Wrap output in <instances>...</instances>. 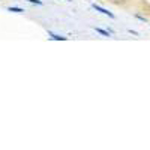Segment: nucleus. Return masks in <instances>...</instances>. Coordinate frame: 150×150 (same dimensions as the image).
Masks as SVG:
<instances>
[{"label": "nucleus", "instance_id": "1", "mask_svg": "<svg viewBox=\"0 0 150 150\" xmlns=\"http://www.w3.org/2000/svg\"><path fill=\"white\" fill-rule=\"evenodd\" d=\"M92 8H93L95 11H98V12H101V14H104V15H108L110 18H116V15L112 14V12H110L108 9H105V8H102V6H99V5H96V3H93Z\"/></svg>", "mask_w": 150, "mask_h": 150}, {"label": "nucleus", "instance_id": "2", "mask_svg": "<svg viewBox=\"0 0 150 150\" xmlns=\"http://www.w3.org/2000/svg\"><path fill=\"white\" fill-rule=\"evenodd\" d=\"M50 38L54 41H66L68 39L66 36H60V35H56V33H51V32H50Z\"/></svg>", "mask_w": 150, "mask_h": 150}, {"label": "nucleus", "instance_id": "3", "mask_svg": "<svg viewBox=\"0 0 150 150\" xmlns=\"http://www.w3.org/2000/svg\"><path fill=\"white\" fill-rule=\"evenodd\" d=\"M8 11H9V12H17V14H23V12H24V9L17 8V6H9V8H8Z\"/></svg>", "mask_w": 150, "mask_h": 150}, {"label": "nucleus", "instance_id": "4", "mask_svg": "<svg viewBox=\"0 0 150 150\" xmlns=\"http://www.w3.org/2000/svg\"><path fill=\"white\" fill-rule=\"evenodd\" d=\"M95 30H96L98 33H101L102 36H107V38L110 36V30H104V29H99V27H95Z\"/></svg>", "mask_w": 150, "mask_h": 150}, {"label": "nucleus", "instance_id": "5", "mask_svg": "<svg viewBox=\"0 0 150 150\" xmlns=\"http://www.w3.org/2000/svg\"><path fill=\"white\" fill-rule=\"evenodd\" d=\"M27 2H30V3H35V5H42V2H41V0H27Z\"/></svg>", "mask_w": 150, "mask_h": 150}, {"label": "nucleus", "instance_id": "6", "mask_svg": "<svg viewBox=\"0 0 150 150\" xmlns=\"http://www.w3.org/2000/svg\"><path fill=\"white\" fill-rule=\"evenodd\" d=\"M66 2H71V0H66Z\"/></svg>", "mask_w": 150, "mask_h": 150}]
</instances>
